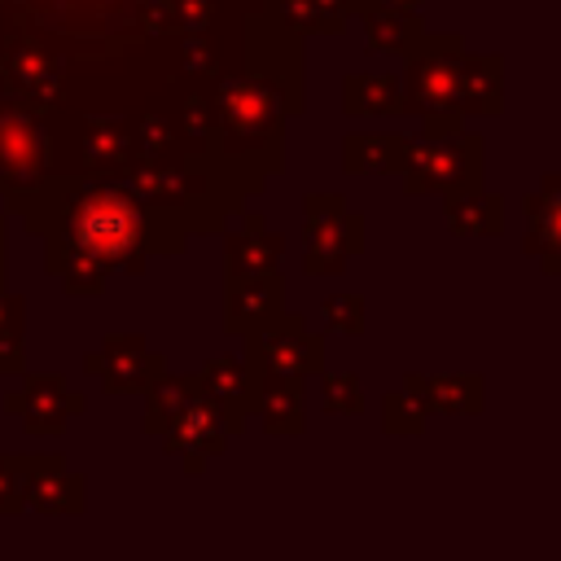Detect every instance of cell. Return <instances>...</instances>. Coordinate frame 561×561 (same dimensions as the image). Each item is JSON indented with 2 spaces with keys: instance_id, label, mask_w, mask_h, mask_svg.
<instances>
[{
  "instance_id": "22",
  "label": "cell",
  "mask_w": 561,
  "mask_h": 561,
  "mask_svg": "<svg viewBox=\"0 0 561 561\" xmlns=\"http://www.w3.org/2000/svg\"><path fill=\"white\" fill-rule=\"evenodd\" d=\"M320 320H324V329H333V333H346V337H359L364 333V324H368V316H364V294H329L324 302H320Z\"/></svg>"
},
{
  "instance_id": "16",
  "label": "cell",
  "mask_w": 561,
  "mask_h": 561,
  "mask_svg": "<svg viewBox=\"0 0 561 561\" xmlns=\"http://www.w3.org/2000/svg\"><path fill=\"white\" fill-rule=\"evenodd\" d=\"M408 136L403 131H351L342 140L346 175H403Z\"/></svg>"
},
{
  "instance_id": "12",
  "label": "cell",
  "mask_w": 561,
  "mask_h": 561,
  "mask_svg": "<svg viewBox=\"0 0 561 561\" xmlns=\"http://www.w3.org/2000/svg\"><path fill=\"white\" fill-rule=\"evenodd\" d=\"M280 311H285V276L280 272L228 280V298H224V324H228V333L250 337L254 329H263Z\"/></svg>"
},
{
  "instance_id": "13",
  "label": "cell",
  "mask_w": 561,
  "mask_h": 561,
  "mask_svg": "<svg viewBox=\"0 0 561 561\" xmlns=\"http://www.w3.org/2000/svg\"><path fill=\"white\" fill-rule=\"evenodd\" d=\"M346 13H355L364 22V39H368V53H412L425 35V22L416 9H386V4H373V0H351Z\"/></svg>"
},
{
  "instance_id": "8",
  "label": "cell",
  "mask_w": 561,
  "mask_h": 561,
  "mask_svg": "<svg viewBox=\"0 0 561 561\" xmlns=\"http://www.w3.org/2000/svg\"><path fill=\"white\" fill-rule=\"evenodd\" d=\"M522 215H526L522 250L539 259L548 276H561V171H548L539 188L522 197Z\"/></svg>"
},
{
  "instance_id": "6",
  "label": "cell",
  "mask_w": 561,
  "mask_h": 561,
  "mask_svg": "<svg viewBox=\"0 0 561 561\" xmlns=\"http://www.w3.org/2000/svg\"><path fill=\"white\" fill-rule=\"evenodd\" d=\"M259 381H263V373L250 368L237 355H219V359H210L197 373V390L215 403L228 438L245 430V416H254V408H259Z\"/></svg>"
},
{
  "instance_id": "14",
  "label": "cell",
  "mask_w": 561,
  "mask_h": 561,
  "mask_svg": "<svg viewBox=\"0 0 561 561\" xmlns=\"http://www.w3.org/2000/svg\"><path fill=\"white\" fill-rule=\"evenodd\" d=\"M92 368L105 377L110 390H149L162 377V355H153L140 337H114Z\"/></svg>"
},
{
  "instance_id": "11",
  "label": "cell",
  "mask_w": 561,
  "mask_h": 561,
  "mask_svg": "<svg viewBox=\"0 0 561 561\" xmlns=\"http://www.w3.org/2000/svg\"><path fill=\"white\" fill-rule=\"evenodd\" d=\"M280 254H285V237L276 228H267L263 215H245L241 228H232L224 237V263H228V280L241 276H272L280 272Z\"/></svg>"
},
{
  "instance_id": "23",
  "label": "cell",
  "mask_w": 561,
  "mask_h": 561,
  "mask_svg": "<svg viewBox=\"0 0 561 561\" xmlns=\"http://www.w3.org/2000/svg\"><path fill=\"white\" fill-rule=\"evenodd\" d=\"M381 430L386 434H421L425 430V412L403 390H386V399H381Z\"/></svg>"
},
{
  "instance_id": "17",
  "label": "cell",
  "mask_w": 561,
  "mask_h": 561,
  "mask_svg": "<svg viewBox=\"0 0 561 561\" xmlns=\"http://www.w3.org/2000/svg\"><path fill=\"white\" fill-rule=\"evenodd\" d=\"M351 0H267V22L294 39L302 35H337Z\"/></svg>"
},
{
  "instance_id": "7",
  "label": "cell",
  "mask_w": 561,
  "mask_h": 561,
  "mask_svg": "<svg viewBox=\"0 0 561 561\" xmlns=\"http://www.w3.org/2000/svg\"><path fill=\"white\" fill-rule=\"evenodd\" d=\"M399 390L425 416H478L486 408L482 373H403Z\"/></svg>"
},
{
  "instance_id": "24",
  "label": "cell",
  "mask_w": 561,
  "mask_h": 561,
  "mask_svg": "<svg viewBox=\"0 0 561 561\" xmlns=\"http://www.w3.org/2000/svg\"><path fill=\"white\" fill-rule=\"evenodd\" d=\"M215 13V0H175V18L184 26H206Z\"/></svg>"
},
{
  "instance_id": "4",
  "label": "cell",
  "mask_w": 561,
  "mask_h": 561,
  "mask_svg": "<svg viewBox=\"0 0 561 561\" xmlns=\"http://www.w3.org/2000/svg\"><path fill=\"white\" fill-rule=\"evenodd\" d=\"M364 215L351 210L337 193L302 197V272L337 276L355 254H364Z\"/></svg>"
},
{
  "instance_id": "9",
  "label": "cell",
  "mask_w": 561,
  "mask_h": 561,
  "mask_svg": "<svg viewBox=\"0 0 561 561\" xmlns=\"http://www.w3.org/2000/svg\"><path fill=\"white\" fill-rule=\"evenodd\" d=\"M224 447H228V430H224L215 403L197 390V394L184 403V412L167 425V451H180V456L188 460V473H197L202 460H206V456H219Z\"/></svg>"
},
{
  "instance_id": "21",
  "label": "cell",
  "mask_w": 561,
  "mask_h": 561,
  "mask_svg": "<svg viewBox=\"0 0 561 561\" xmlns=\"http://www.w3.org/2000/svg\"><path fill=\"white\" fill-rule=\"evenodd\" d=\"M320 408L329 416H359L364 412V381L355 373H320Z\"/></svg>"
},
{
  "instance_id": "15",
  "label": "cell",
  "mask_w": 561,
  "mask_h": 561,
  "mask_svg": "<svg viewBox=\"0 0 561 561\" xmlns=\"http://www.w3.org/2000/svg\"><path fill=\"white\" fill-rule=\"evenodd\" d=\"M443 219L451 237H500L504 232V197L486 184L443 193Z\"/></svg>"
},
{
  "instance_id": "2",
  "label": "cell",
  "mask_w": 561,
  "mask_h": 561,
  "mask_svg": "<svg viewBox=\"0 0 561 561\" xmlns=\"http://www.w3.org/2000/svg\"><path fill=\"white\" fill-rule=\"evenodd\" d=\"M465 57V39L456 31H425L421 44L408 53V66L399 75L403 88V114L421 118L416 140H447L460 136L456 114V66Z\"/></svg>"
},
{
  "instance_id": "18",
  "label": "cell",
  "mask_w": 561,
  "mask_h": 561,
  "mask_svg": "<svg viewBox=\"0 0 561 561\" xmlns=\"http://www.w3.org/2000/svg\"><path fill=\"white\" fill-rule=\"evenodd\" d=\"M342 110L355 118H394L403 114V88L399 75H377V70H355L342 79Z\"/></svg>"
},
{
  "instance_id": "19",
  "label": "cell",
  "mask_w": 561,
  "mask_h": 561,
  "mask_svg": "<svg viewBox=\"0 0 561 561\" xmlns=\"http://www.w3.org/2000/svg\"><path fill=\"white\" fill-rule=\"evenodd\" d=\"M254 416L263 421L267 434H302L307 425V399L298 377H263L259 381V408Z\"/></svg>"
},
{
  "instance_id": "3",
  "label": "cell",
  "mask_w": 561,
  "mask_h": 561,
  "mask_svg": "<svg viewBox=\"0 0 561 561\" xmlns=\"http://www.w3.org/2000/svg\"><path fill=\"white\" fill-rule=\"evenodd\" d=\"M486 171V140L478 131H460L447 140H416L408 136V162H403V193L425 197V193H456V188H478Z\"/></svg>"
},
{
  "instance_id": "5",
  "label": "cell",
  "mask_w": 561,
  "mask_h": 561,
  "mask_svg": "<svg viewBox=\"0 0 561 561\" xmlns=\"http://www.w3.org/2000/svg\"><path fill=\"white\" fill-rule=\"evenodd\" d=\"M245 364L259 368L263 377L307 381L324 373V333H311L298 311H280L245 337Z\"/></svg>"
},
{
  "instance_id": "1",
  "label": "cell",
  "mask_w": 561,
  "mask_h": 561,
  "mask_svg": "<svg viewBox=\"0 0 561 561\" xmlns=\"http://www.w3.org/2000/svg\"><path fill=\"white\" fill-rule=\"evenodd\" d=\"M193 110H202V123L210 131V140L219 136L228 158H259L263 171L285 167L280 149H285V101L276 92V83H267L263 75H237L224 79L215 88L210 101H193Z\"/></svg>"
},
{
  "instance_id": "20",
  "label": "cell",
  "mask_w": 561,
  "mask_h": 561,
  "mask_svg": "<svg viewBox=\"0 0 561 561\" xmlns=\"http://www.w3.org/2000/svg\"><path fill=\"white\" fill-rule=\"evenodd\" d=\"M197 394V373L193 377H158L153 386H149V403H145V430H153V434H167V425L184 412V403Z\"/></svg>"
},
{
  "instance_id": "25",
  "label": "cell",
  "mask_w": 561,
  "mask_h": 561,
  "mask_svg": "<svg viewBox=\"0 0 561 561\" xmlns=\"http://www.w3.org/2000/svg\"><path fill=\"white\" fill-rule=\"evenodd\" d=\"M373 4H386V9H416L421 0H373Z\"/></svg>"
},
{
  "instance_id": "10",
  "label": "cell",
  "mask_w": 561,
  "mask_h": 561,
  "mask_svg": "<svg viewBox=\"0 0 561 561\" xmlns=\"http://www.w3.org/2000/svg\"><path fill=\"white\" fill-rule=\"evenodd\" d=\"M456 114L460 118H495L504 114V57L500 53H465L456 66Z\"/></svg>"
}]
</instances>
